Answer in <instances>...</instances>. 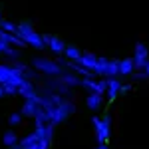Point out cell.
Returning <instances> with one entry per match:
<instances>
[{"instance_id": "6da1fadb", "label": "cell", "mask_w": 149, "mask_h": 149, "mask_svg": "<svg viewBox=\"0 0 149 149\" xmlns=\"http://www.w3.org/2000/svg\"><path fill=\"white\" fill-rule=\"evenodd\" d=\"M76 113V103L70 97H62V102L54 105L50 111H46V123H52V125H60L68 119L70 115Z\"/></svg>"}, {"instance_id": "7a4b0ae2", "label": "cell", "mask_w": 149, "mask_h": 149, "mask_svg": "<svg viewBox=\"0 0 149 149\" xmlns=\"http://www.w3.org/2000/svg\"><path fill=\"white\" fill-rule=\"evenodd\" d=\"M14 34L18 38H22L26 42V46H32L36 50H44V40H42V34L36 32V28L30 22H20L16 24V32Z\"/></svg>"}, {"instance_id": "3957f363", "label": "cell", "mask_w": 149, "mask_h": 149, "mask_svg": "<svg viewBox=\"0 0 149 149\" xmlns=\"http://www.w3.org/2000/svg\"><path fill=\"white\" fill-rule=\"evenodd\" d=\"M46 125V123H44ZM44 125L42 127H36L34 131H30L28 135H24L18 143H20V147L22 149H50V139L46 137V133H44Z\"/></svg>"}, {"instance_id": "277c9868", "label": "cell", "mask_w": 149, "mask_h": 149, "mask_svg": "<svg viewBox=\"0 0 149 149\" xmlns=\"http://www.w3.org/2000/svg\"><path fill=\"white\" fill-rule=\"evenodd\" d=\"M92 127H93V135H95V143H107L109 135H111V115L105 113L102 119L97 115H93Z\"/></svg>"}, {"instance_id": "5b68a950", "label": "cell", "mask_w": 149, "mask_h": 149, "mask_svg": "<svg viewBox=\"0 0 149 149\" xmlns=\"http://www.w3.org/2000/svg\"><path fill=\"white\" fill-rule=\"evenodd\" d=\"M30 66L38 72V74H44L46 78H58L64 70L62 66L58 64L56 60H52V58H34L32 62H30Z\"/></svg>"}, {"instance_id": "8992f818", "label": "cell", "mask_w": 149, "mask_h": 149, "mask_svg": "<svg viewBox=\"0 0 149 149\" xmlns=\"http://www.w3.org/2000/svg\"><path fill=\"white\" fill-rule=\"evenodd\" d=\"M22 81L24 76L12 64H0V86H12L18 90Z\"/></svg>"}, {"instance_id": "52a82bcc", "label": "cell", "mask_w": 149, "mask_h": 149, "mask_svg": "<svg viewBox=\"0 0 149 149\" xmlns=\"http://www.w3.org/2000/svg\"><path fill=\"white\" fill-rule=\"evenodd\" d=\"M20 113H22L24 117H30V119H34V117H44V119H46L44 109L40 107V103L36 102V100H24Z\"/></svg>"}, {"instance_id": "ba28073f", "label": "cell", "mask_w": 149, "mask_h": 149, "mask_svg": "<svg viewBox=\"0 0 149 149\" xmlns=\"http://www.w3.org/2000/svg\"><path fill=\"white\" fill-rule=\"evenodd\" d=\"M147 58H149V48H147V44H143V42H135V46H133V56H131L135 70H141V68H143V64L147 62Z\"/></svg>"}, {"instance_id": "9c48e42d", "label": "cell", "mask_w": 149, "mask_h": 149, "mask_svg": "<svg viewBox=\"0 0 149 149\" xmlns=\"http://www.w3.org/2000/svg\"><path fill=\"white\" fill-rule=\"evenodd\" d=\"M44 84H46L48 90L60 93L62 97H70V100L74 97V90H72V88H68L66 84H62V81H60V78H46V81H44Z\"/></svg>"}, {"instance_id": "30bf717a", "label": "cell", "mask_w": 149, "mask_h": 149, "mask_svg": "<svg viewBox=\"0 0 149 149\" xmlns=\"http://www.w3.org/2000/svg\"><path fill=\"white\" fill-rule=\"evenodd\" d=\"M42 40H44V48L52 50L56 56H60V54L64 52V48H66V42H64L62 38L54 36V34H42Z\"/></svg>"}, {"instance_id": "8fae6325", "label": "cell", "mask_w": 149, "mask_h": 149, "mask_svg": "<svg viewBox=\"0 0 149 149\" xmlns=\"http://www.w3.org/2000/svg\"><path fill=\"white\" fill-rule=\"evenodd\" d=\"M18 95H22L24 100H38L40 92H38V88H36L34 81L24 80L22 84H20V88H18Z\"/></svg>"}, {"instance_id": "7c38bea8", "label": "cell", "mask_w": 149, "mask_h": 149, "mask_svg": "<svg viewBox=\"0 0 149 149\" xmlns=\"http://www.w3.org/2000/svg\"><path fill=\"white\" fill-rule=\"evenodd\" d=\"M97 58L100 56H95V54H92V52H81L80 60H78L76 64H80L81 68L90 70V72H95V68H97Z\"/></svg>"}, {"instance_id": "4fadbf2b", "label": "cell", "mask_w": 149, "mask_h": 149, "mask_svg": "<svg viewBox=\"0 0 149 149\" xmlns=\"http://www.w3.org/2000/svg\"><path fill=\"white\" fill-rule=\"evenodd\" d=\"M119 86H121V81H119V78H109L107 80V88H105V100L111 103L115 102V97L119 95Z\"/></svg>"}, {"instance_id": "5bb4252c", "label": "cell", "mask_w": 149, "mask_h": 149, "mask_svg": "<svg viewBox=\"0 0 149 149\" xmlns=\"http://www.w3.org/2000/svg\"><path fill=\"white\" fill-rule=\"evenodd\" d=\"M58 78H60V81H62V84H66L68 88H72V90H74V88H80L81 78L78 76V74L70 72V70H64V72H62V74H60Z\"/></svg>"}, {"instance_id": "9a60e30c", "label": "cell", "mask_w": 149, "mask_h": 149, "mask_svg": "<svg viewBox=\"0 0 149 149\" xmlns=\"http://www.w3.org/2000/svg\"><path fill=\"white\" fill-rule=\"evenodd\" d=\"M86 105H88V109L90 111H100L102 109V105H103V95L102 93H88V97H86Z\"/></svg>"}, {"instance_id": "2e32d148", "label": "cell", "mask_w": 149, "mask_h": 149, "mask_svg": "<svg viewBox=\"0 0 149 149\" xmlns=\"http://www.w3.org/2000/svg\"><path fill=\"white\" fill-rule=\"evenodd\" d=\"M119 78H129L133 72H135V66H133V60L131 58H121L119 60Z\"/></svg>"}, {"instance_id": "e0dca14e", "label": "cell", "mask_w": 149, "mask_h": 149, "mask_svg": "<svg viewBox=\"0 0 149 149\" xmlns=\"http://www.w3.org/2000/svg\"><path fill=\"white\" fill-rule=\"evenodd\" d=\"M119 60H107L105 70H103V78L109 80V78H119Z\"/></svg>"}, {"instance_id": "ac0fdd59", "label": "cell", "mask_w": 149, "mask_h": 149, "mask_svg": "<svg viewBox=\"0 0 149 149\" xmlns=\"http://www.w3.org/2000/svg\"><path fill=\"white\" fill-rule=\"evenodd\" d=\"M62 56L66 58V60H70V62H78L80 56H81V50L78 46H68V44H66L64 52H62Z\"/></svg>"}, {"instance_id": "d6986e66", "label": "cell", "mask_w": 149, "mask_h": 149, "mask_svg": "<svg viewBox=\"0 0 149 149\" xmlns=\"http://www.w3.org/2000/svg\"><path fill=\"white\" fill-rule=\"evenodd\" d=\"M18 141H20V137H18L16 131H12V129L4 131V135H2V143H4V147H12V145H16Z\"/></svg>"}, {"instance_id": "ffe728a7", "label": "cell", "mask_w": 149, "mask_h": 149, "mask_svg": "<svg viewBox=\"0 0 149 149\" xmlns=\"http://www.w3.org/2000/svg\"><path fill=\"white\" fill-rule=\"evenodd\" d=\"M4 56L8 58L10 62H16V60H20V50H18V48L8 46V48H6V52H4Z\"/></svg>"}, {"instance_id": "44dd1931", "label": "cell", "mask_w": 149, "mask_h": 149, "mask_svg": "<svg viewBox=\"0 0 149 149\" xmlns=\"http://www.w3.org/2000/svg\"><path fill=\"white\" fill-rule=\"evenodd\" d=\"M22 119H24V115L20 113V111H14V113H10V117H8V125H10V127L20 125V123H22Z\"/></svg>"}, {"instance_id": "7402d4cb", "label": "cell", "mask_w": 149, "mask_h": 149, "mask_svg": "<svg viewBox=\"0 0 149 149\" xmlns=\"http://www.w3.org/2000/svg\"><path fill=\"white\" fill-rule=\"evenodd\" d=\"M0 30H2V32H10V34H14V32H16V24L2 18V20H0Z\"/></svg>"}, {"instance_id": "603a6c76", "label": "cell", "mask_w": 149, "mask_h": 149, "mask_svg": "<svg viewBox=\"0 0 149 149\" xmlns=\"http://www.w3.org/2000/svg\"><path fill=\"white\" fill-rule=\"evenodd\" d=\"M131 90H133L131 84H121V86H119V95H125V93H129Z\"/></svg>"}, {"instance_id": "cb8c5ba5", "label": "cell", "mask_w": 149, "mask_h": 149, "mask_svg": "<svg viewBox=\"0 0 149 149\" xmlns=\"http://www.w3.org/2000/svg\"><path fill=\"white\" fill-rule=\"evenodd\" d=\"M2 88H4V95H18V90L12 86H2Z\"/></svg>"}, {"instance_id": "d4e9b609", "label": "cell", "mask_w": 149, "mask_h": 149, "mask_svg": "<svg viewBox=\"0 0 149 149\" xmlns=\"http://www.w3.org/2000/svg\"><path fill=\"white\" fill-rule=\"evenodd\" d=\"M141 72L145 74V78H147V80H149V58H147V62L143 64V68H141Z\"/></svg>"}, {"instance_id": "484cf974", "label": "cell", "mask_w": 149, "mask_h": 149, "mask_svg": "<svg viewBox=\"0 0 149 149\" xmlns=\"http://www.w3.org/2000/svg\"><path fill=\"white\" fill-rule=\"evenodd\" d=\"M6 48H8V42H4V40H0V56H4V52H6Z\"/></svg>"}, {"instance_id": "4316f807", "label": "cell", "mask_w": 149, "mask_h": 149, "mask_svg": "<svg viewBox=\"0 0 149 149\" xmlns=\"http://www.w3.org/2000/svg\"><path fill=\"white\" fill-rule=\"evenodd\" d=\"M93 149H111V147H109L107 143H97V145H95Z\"/></svg>"}, {"instance_id": "83f0119b", "label": "cell", "mask_w": 149, "mask_h": 149, "mask_svg": "<svg viewBox=\"0 0 149 149\" xmlns=\"http://www.w3.org/2000/svg\"><path fill=\"white\" fill-rule=\"evenodd\" d=\"M6 149H22V147H20V143H16V145H12V147H6Z\"/></svg>"}, {"instance_id": "f1b7e54d", "label": "cell", "mask_w": 149, "mask_h": 149, "mask_svg": "<svg viewBox=\"0 0 149 149\" xmlns=\"http://www.w3.org/2000/svg\"><path fill=\"white\" fill-rule=\"evenodd\" d=\"M0 97H4V88L0 86Z\"/></svg>"}]
</instances>
